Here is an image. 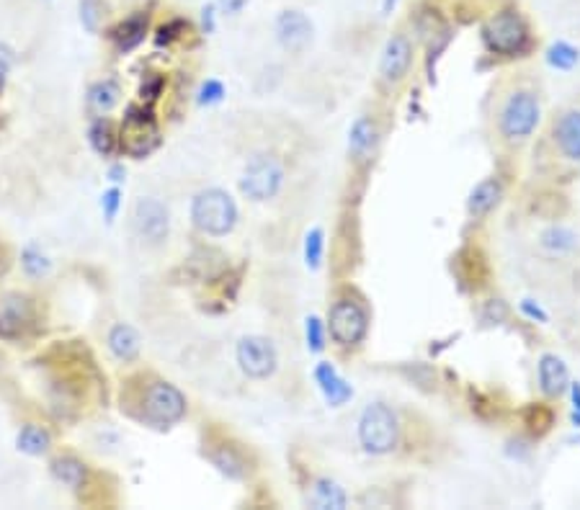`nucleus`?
<instances>
[{"label":"nucleus","instance_id":"c756f323","mask_svg":"<svg viewBox=\"0 0 580 510\" xmlns=\"http://www.w3.org/2000/svg\"><path fill=\"white\" fill-rule=\"evenodd\" d=\"M308 345L309 351H323L326 348V330H323V322L317 320L315 315L308 318Z\"/></svg>","mask_w":580,"mask_h":510},{"label":"nucleus","instance_id":"7ed1b4c3","mask_svg":"<svg viewBox=\"0 0 580 510\" xmlns=\"http://www.w3.org/2000/svg\"><path fill=\"white\" fill-rule=\"evenodd\" d=\"M483 34L487 47L498 55H519L529 41V29L516 11L495 13L485 23Z\"/></svg>","mask_w":580,"mask_h":510},{"label":"nucleus","instance_id":"5701e85b","mask_svg":"<svg viewBox=\"0 0 580 510\" xmlns=\"http://www.w3.org/2000/svg\"><path fill=\"white\" fill-rule=\"evenodd\" d=\"M52 474L58 477L59 482H65V485H70V488H83V482H85V464L83 461H77L73 456H65V459H58L55 464H52Z\"/></svg>","mask_w":580,"mask_h":510},{"label":"nucleus","instance_id":"dca6fc26","mask_svg":"<svg viewBox=\"0 0 580 510\" xmlns=\"http://www.w3.org/2000/svg\"><path fill=\"white\" fill-rule=\"evenodd\" d=\"M555 139L565 157L580 160V112H567L555 127Z\"/></svg>","mask_w":580,"mask_h":510},{"label":"nucleus","instance_id":"bb28decb","mask_svg":"<svg viewBox=\"0 0 580 510\" xmlns=\"http://www.w3.org/2000/svg\"><path fill=\"white\" fill-rule=\"evenodd\" d=\"M88 137H91V145H94V150L98 152V155H112L116 148V137H114V130H112V124L106 121V119H98L96 124L91 127V132H88Z\"/></svg>","mask_w":580,"mask_h":510},{"label":"nucleus","instance_id":"cd10ccee","mask_svg":"<svg viewBox=\"0 0 580 510\" xmlns=\"http://www.w3.org/2000/svg\"><path fill=\"white\" fill-rule=\"evenodd\" d=\"M323 229H309L308 240H305V261H308L309 268H317L320 261H323Z\"/></svg>","mask_w":580,"mask_h":510},{"label":"nucleus","instance_id":"72a5a7b5","mask_svg":"<svg viewBox=\"0 0 580 510\" xmlns=\"http://www.w3.org/2000/svg\"><path fill=\"white\" fill-rule=\"evenodd\" d=\"M119 196H121V193H119V189H112V191H106V193H103V211H106V219H109V222H112V219L116 217V209H119Z\"/></svg>","mask_w":580,"mask_h":510},{"label":"nucleus","instance_id":"20e7f679","mask_svg":"<svg viewBox=\"0 0 580 510\" xmlns=\"http://www.w3.org/2000/svg\"><path fill=\"white\" fill-rule=\"evenodd\" d=\"M142 416L147 423L157 428H171L181 417L186 416V397L168 381H157L147 389L142 402Z\"/></svg>","mask_w":580,"mask_h":510},{"label":"nucleus","instance_id":"1a4fd4ad","mask_svg":"<svg viewBox=\"0 0 580 510\" xmlns=\"http://www.w3.org/2000/svg\"><path fill=\"white\" fill-rule=\"evenodd\" d=\"M237 363L243 374L253 379H266L276 369V348L269 338L248 336L237 343Z\"/></svg>","mask_w":580,"mask_h":510},{"label":"nucleus","instance_id":"a211bd4d","mask_svg":"<svg viewBox=\"0 0 580 510\" xmlns=\"http://www.w3.org/2000/svg\"><path fill=\"white\" fill-rule=\"evenodd\" d=\"M501 201V183L495 181V178H487L483 183H477L475 191L469 193V201H467V209H469V214L475 217V219H483L487 217L495 204Z\"/></svg>","mask_w":580,"mask_h":510},{"label":"nucleus","instance_id":"6ab92c4d","mask_svg":"<svg viewBox=\"0 0 580 510\" xmlns=\"http://www.w3.org/2000/svg\"><path fill=\"white\" fill-rule=\"evenodd\" d=\"M139 345H142V340L137 336L135 327H129V325H116L109 333V348L119 361H135L139 356Z\"/></svg>","mask_w":580,"mask_h":510},{"label":"nucleus","instance_id":"393cba45","mask_svg":"<svg viewBox=\"0 0 580 510\" xmlns=\"http://www.w3.org/2000/svg\"><path fill=\"white\" fill-rule=\"evenodd\" d=\"M19 449L29 456H39L49 449V434L37 425H26L19 434Z\"/></svg>","mask_w":580,"mask_h":510},{"label":"nucleus","instance_id":"e433bc0d","mask_svg":"<svg viewBox=\"0 0 580 510\" xmlns=\"http://www.w3.org/2000/svg\"><path fill=\"white\" fill-rule=\"evenodd\" d=\"M570 392H573V402H576V413H573V420H576V425H580V384H570Z\"/></svg>","mask_w":580,"mask_h":510},{"label":"nucleus","instance_id":"423d86ee","mask_svg":"<svg viewBox=\"0 0 580 510\" xmlns=\"http://www.w3.org/2000/svg\"><path fill=\"white\" fill-rule=\"evenodd\" d=\"M157 145V124L150 109H129L121 124V150L129 157H145Z\"/></svg>","mask_w":580,"mask_h":510},{"label":"nucleus","instance_id":"2eb2a0df","mask_svg":"<svg viewBox=\"0 0 580 510\" xmlns=\"http://www.w3.org/2000/svg\"><path fill=\"white\" fill-rule=\"evenodd\" d=\"M540 384L544 389V395L558 397L567 389L570 384V374H567V366L560 356H552V353H544L540 361Z\"/></svg>","mask_w":580,"mask_h":510},{"label":"nucleus","instance_id":"9d476101","mask_svg":"<svg viewBox=\"0 0 580 510\" xmlns=\"http://www.w3.org/2000/svg\"><path fill=\"white\" fill-rule=\"evenodd\" d=\"M135 229L137 235L150 246L163 243L168 237V229H171L168 209L163 207L157 199H139L135 207Z\"/></svg>","mask_w":580,"mask_h":510},{"label":"nucleus","instance_id":"39448f33","mask_svg":"<svg viewBox=\"0 0 580 510\" xmlns=\"http://www.w3.org/2000/svg\"><path fill=\"white\" fill-rule=\"evenodd\" d=\"M281 183H284L281 166L269 155H258V157H253L245 173H243L240 189L253 201H269L279 193Z\"/></svg>","mask_w":580,"mask_h":510},{"label":"nucleus","instance_id":"b1692460","mask_svg":"<svg viewBox=\"0 0 580 510\" xmlns=\"http://www.w3.org/2000/svg\"><path fill=\"white\" fill-rule=\"evenodd\" d=\"M580 52L576 47H570L567 41H558V44H552L549 49H547V62H549V67H555V70H573L576 65H578Z\"/></svg>","mask_w":580,"mask_h":510},{"label":"nucleus","instance_id":"ea45409f","mask_svg":"<svg viewBox=\"0 0 580 510\" xmlns=\"http://www.w3.org/2000/svg\"><path fill=\"white\" fill-rule=\"evenodd\" d=\"M395 5H397V0H385V3H382V13H385V16H389V11H392Z\"/></svg>","mask_w":580,"mask_h":510},{"label":"nucleus","instance_id":"4be33fe9","mask_svg":"<svg viewBox=\"0 0 580 510\" xmlns=\"http://www.w3.org/2000/svg\"><path fill=\"white\" fill-rule=\"evenodd\" d=\"M88 103H91V109L96 113L112 112L116 103H119V85H116L114 80H101V83H96L91 88Z\"/></svg>","mask_w":580,"mask_h":510},{"label":"nucleus","instance_id":"f8f14e48","mask_svg":"<svg viewBox=\"0 0 580 510\" xmlns=\"http://www.w3.org/2000/svg\"><path fill=\"white\" fill-rule=\"evenodd\" d=\"M410 62H413V44H410V39L406 34H395L385 44V49H382L379 73H382L387 83H395V80L406 77V73L410 70Z\"/></svg>","mask_w":580,"mask_h":510},{"label":"nucleus","instance_id":"473e14b6","mask_svg":"<svg viewBox=\"0 0 580 510\" xmlns=\"http://www.w3.org/2000/svg\"><path fill=\"white\" fill-rule=\"evenodd\" d=\"M11 67H13V52H11L5 44H0V94H3V88H5V83H8Z\"/></svg>","mask_w":580,"mask_h":510},{"label":"nucleus","instance_id":"412c9836","mask_svg":"<svg viewBox=\"0 0 580 510\" xmlns=\"http://www.w3.org/2000/svg\"><path fill=\"white\" fill-rule=\"evenodd\" d=\"M145 34H147V19L145 16H132V19H127L116 29L114 37L119 49L129 52V49H135L137 44L145 39Z\"/></svg>","mask_w":580,"mask_h":510},{"label":"nucleus","instance_id":"7c9ffc66","mask_svg":"<svg viewBox=\"0 0 580 510\" xmlns=\"http://www.w3.org/2000/svg\"><path fill=\"white\" fill-rule=\"evenodd\" d=\"M222 95H225V85H222L219 80H207V83L201 85V91H199V103H201V106H210V103L222 101Z\"/></svg>","mask_w":580,"mask_h":510},{"label":"nucleus","instance_id":"c85d7f7f","mask_svg":"<svg viewBox=\"0 0 580 510\" xmlns=\"http://www.w3.org/2000/svg\"><path fill=\"white\" fill-rule=\"evenodd\" d=\"M23 268H26L29 276H44L49 271V261L39 253L37 247H29L23 253Z\"/></svg>","mask_w":580,"mask_h":510},{"label":"nucleus","instance_id":"f03ea898","mask_svg":"<svg viewBox=\"0 0 580 510\" xmlns=\"http://www.w3.org/2000/svg\"><path fill=\"white\" fill-rule=\"evenodd\" d=\"M359 441L369 453L392 452L397 446V417H395V413L382 402L369 405L359 420Z\"/></svg>","mask_w":580,"mask_h":510},{"label":"nucleus","instance_id":"c9c22d12","mask_svg":"<svg viewBox=\"0 0 580 510\" xmlns=\"http://www.w3.org/2000/svg\"><path fill=\"white\" fill-rule=\"evenodd\" d=\"M178 29H183V23H181V21H174L171 26H163V29H160V37H157V44L171 41V39L178 37V34H174V31H178Z\"/></svg>","mask_w":580,"mask_h":510},{"label":"nucleus","instance_id":"6e6552de","mask_svg":"<svg viewBox=\"0 0 580 510\" xmlns=\"http://www.w3.org/2000/svg\"><path fill=\"white\" fill-rule=\"evenodd\" d=\"M367 312L364 307L351 300H341L333 304L330 309V336L338 340L341 345H356L367 336Z\"/></svg>","mask_w":580,"mask_h":510},{"label":"nucleus","instance_id":"f704fd0d","mask_svg":"<svg viewBox=\"0 0 580 510\" xmlns=\"http://www.w3.org/2000/svg\"><path fill=\"white\" fill-rule=\"evenodd\" d=\"M248 3H251V0H217V5H219L225 13H230V16H237Z\"/></svg>","mask_w":580,"mask_h":510},{"label":"nucleus","instance_id":"aec40b11","mask_svg":"<svg viewBox=\"0 0 580 510\" xmlns=\"http://www.w3.org/2000/svg\"><path fill=\"white\" fill-rule=\"evenodd\" d=\"M309 503L317 510H341L346 508L348 497L338 482H333V479H317L315 488H312V495H309Z\"/></svg>","mask_w":580,"mask_h":510},{"label":"nucleus","instance_id":"f3484780","mask_svg":"<svg viewBox=\"0 0 580 510\" xmlns=\"http://www.w3.org/2000/svg\"><path fill=\"white\" fill-rule=\"evenodd\" d=\"M374 145H377V127H374V121L367 119V116L356 119L353 127H351V132H348V150H351V155L359 157V160H367L369 155L374 152Z\"/></svg>","mask_w":580,"mask_h":510},{"label":"nucleus","instance_id":"9b49d317","mask_svg":"<svg viewBox=\"0 0 580 510\" xmlns=\"http://www.w3.org/2000/svg\"><path fill=\"white\" fill-rule=\"evenodd\" d=\"M315 26L302 11H281L276 19V39L287 52H305L312 41Z\"/></svg>","mask_w":580,"mask_h":510},{"label":"nucleus","instance_id":"a878e982","mask_svg":"<svg viewBox=\"0 0 580 510\" xmlns=\"http://www.w3.org/2000/svg\"><path fill=\"white\" fill-rule=\"evenodd\" d=\"M541 247L549 250V253H567L576 247V235L565 227H549L544 235H541Z\"/></svg>","mask_w":580,"mask_h":510},{"label":"nucleus","instance_id":"a19ab883","mask_svg":"<svg viewBox=\"0 0 580 510\" xmlns=\"http://www.w3.org/2000/svg\"><path fill=\"white\" fill-rule=\"evenodd\" d=\"M121 175H124V170H121V168H112V181H121Z\"/></svg>","mask_w":580,"mask_h":510},{"label":"nucleus","instance_id":"4468645a","mask_svg":"<svg viewBox=\"0 0 580 510\" xmlns=\"http://www.w3.org/2000/svg\"><path fill=\"white\" fill-rule=\"evenodd\" d=\"M315 379H317V384H320V392L326 395L328 405H333V407L346 405L348 399L353 397V389L348 387L346 379L335 371V366H333V363H326V361H323V363H317V369H315Z\"/></svg>","mask_w":580,"mask_h":510},{"label":"nucleus","instance_id":"0eeeda50","mask_svg":"<svg viewBox=\"0 0 580 510\" xmlns=\"http://www.w3.org/2000/svg\"><path fill=\"white\" fill-rule=\"evenodd\" d=\"M540 124V103L529 91H519L508 98L501 116V130L511 139H523Z\"/></svg>","mask_w":580,"mask_h":510},{"label":"nucleus","instance_id":"f257e3e1","mask_svg":"<svg viewBox=\"0 0 580 510\" xmlns=\"http://www.w3.org/2000/svg\"><path fill=\"white\" fill-rule=\"evenodd\" d=\"M192 219L204 235H228L237 222V207L232 196L222 189H207L196 193L192 204Z\"/></svg>","mask_w":580,"mask_h":510},{"label":"nucleus","instance_id":"ddd939ff","mask_svg":"<svg viewBox=\"0 0 580 510\" xmlns=\"http://www.w3.org/2000/svg\"><path fill=\"white\" fill-rule=\"evenodd\" d=\"M31 304L26 297H5L0 300V338H19L31 325Z\"/></svg>","mask_w":580,"mask_h":510},{"label":"nucleus","instance_id":"4c0bfd02","mask_svg":"<svg viewBox=\"0 0 580 510\" xmlns=\"http://www.w3.org/2000/svg\"><path fill=\"white\" fill-rule=\"evenodd\" d=\"M523 312H526V315H531V318H540V320H547V315L541 312L540 307H534V304L529 302V300L523 302Z\"/></svg>","mask_w":580,"mask_h":510},{"label":"nucleus","instance_id":"2f4dec72","mask_svg":"<svg viewBox=\"0 0 580 510\" xmlns=\"http://www.w3.org/2000/svg\"><path fill=\"white\" fill-rule=\"evenodd\" d=\"M80 19H83V23H85V29H88V31H96V23H98L96 0H83V3H80Z\"/></svg>","mask_w":580,"mask_h":510},{"label":"nucleus","instance_id":"58836bf2","mask_svg":"<svg viewBox=\"0 0 580 510\" xmlns=\"http://www.w3.org/2000/svg\"><path fill=\"white\" fill-rule=\"evenodd\" d=\"M204 29H207V31H212V29H214L212 8H204Z\"/></svg>","mask_w":580,"mask_h":510}]
</instances>
